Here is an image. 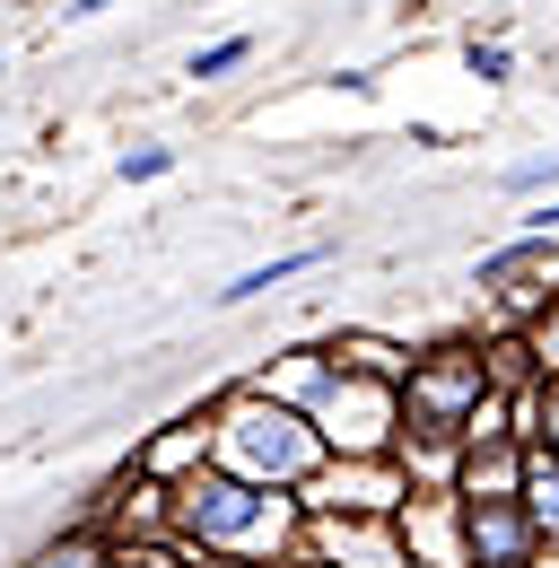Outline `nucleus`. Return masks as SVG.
<instances>
[{
    "instance_id": "obj_1",
    "label": "nucleus",
    "mask_w": 559,
    "mask_h": 568,
    "mask_svg": "<svg viewBox=\"0 0 559 568\" xmlns=\"http://www.w3.org/2000/svg\"><path fill=\"white\" fill-rule=\"evenodd\" d=\"M297 490H254L236 473H193L175 481V542L202 560H297Z\"/></svg>"
},
{
    "instance_id": "obj_2",
    "label": "nucleus",
    "mask_w": 559,
    "mask_h": 568,
    "mask_svg": "<svg viewBox=\"0 0 559 568\" xmlns=\"http://www.w3.org/2000/svg\"><path fill=\"white\" fill-rule=\"evenodd\" d=\"M210 464L254 481V490H297L324 464V437H315L306 412H288V403L254 394V385H227L210 403Z\"/></svg>"
},
{
    "instance_id": "obj_3",
    "label": "nucleus",
    "mask_w": 559,
    "mask_h": 568,
    "mask_svg": "<svg viewBox=\"0 0 559 568\" xmlns=\"http://www.w3.org/2000/svg\"><path fill=\"white\" fill-rule=\"evenodd\" d=\"M411 498V481L394 473V455H324L306 481H297V507L306 516H342V525H376L385 534V516Z\"/></svg>"
},
{
    "instance_id": "obj_4",
    "label": "nucleus",
    "mask_w": 559,
    "mask_h": 568,
    "mask_svg": "<svg viewBox=\"0 0 559 568\" xmlns=\"http://www.w3.org/2000/svg\"><path fill=\"white\" fill-rule=\"evenodd\" d=\"M481 342L472 333H446V342H419L411 376H403V420H437V428H464V412L481 403Z\"/></svg>"
},
{
    "instance_id": "obj_5",
    "label": "nucleus",
    "mask_w": 559,
    "mask_h": 568,
    "mask_svg": "<svg viewBox=\"0 0 559 568\" xmlns=\"http://www.w3.org/2000/svg\"><path fill=\"white\" fill-rule=\"evenodd\" d=\"M306 420L324 437V455H385L394 428H403V385H367V376L333 367V385H324V403Z\"/></svg>"
},
{
    "instance_id": "obj_6",
    "label": "nucleus",
    "mask_w": 559,
    "mask_h": 568,
    "mask_svg": "<svg viewBox=\"0 0 559 568\" xmlns=\"http://www.w3.org/2000/svg\"><path fill=\"white\" fill-rule=\"evenodd\" d=\"M79 525H96L114 551H166V542H175V490L140 481L132 464H123L105 490L88 498V516H79Z\"/></svg>"
},
{
    "instance_id": "obj_7",
    "label": "nucleus",
    "mask_w": 559,
    "mask_h": 568,
    "mask_svg": "<svg viewBox=\"0 0 559 568\" xmlns=\"http://www.w3.org/2000/svg\"><path fill=\"white\" fill-rule=\"evenodd\" d=\"M385 542L411 568H472V551H464V498L455 490H411L385 516Z\"/></svg>"
},
{
    "instance_id": "obj_8",
    "label": "nucleus",
    "mask_w": 559,
    "mask_h": 568,
    "mask_svg": "<svg viewBox=\"0 0 559 568\" xmlns=\"http://www.w3.org/2000/svg\"><path fill=\"white\" fill-rule=\"evenodd\" d=\"M132 473H140V481H157V490H175V481L210 473V403H202V412H175V420L149 428V437L132 446Z\"/></svg>"
},
{
    "instance_id": "obj_9",
    "label": "nucleus",
    "mask_w": 559,
    "mask_h": 568,
    "mask_svg": "<svg viewBox=\"0 0 559 568\" xmlns=\"http://www.w3.org/2000/svg\"><path fill=\"white\" fill-rule=\"evenodd\" d=\"M464 551H472V568H533L542 542L516 498H464Z\"/></svg>"
},
{
    "instance_id": "obj_10",
    "label": "nucleus",
    "mask_w": 559,
    "mask_h": 568,
    "mask_svg": "<svg viewBox=\"0 0 559 568\" xmlns=\"http://www.w3.org/2000/svg\"><path fill=\"white\" fill-rule=\"evenodd\" d=\"M245 385H254V394H272V403H288V412H315V403H324V385H333V351H324V342H288V351H272Z\"/></svg>"
},
{
    "instance_id": "obj_11",
    "label": "nucleus",
    "mask_w": 559,
    "mask_h": 568,
    "mask_svg": "<svg viewBox=\"0 0 559 568\" xmlns=\"http://www.w3.org/2000/svg\"><path fill=\"white\" fill-rule=\"evenodd\" d=\"M385 455H394V473H403L411 490H455V455H464V437L437 428V420H403Z\"/></svg>"
},
{
    "instance_id": "obj_12",
    "label": "nucleus",
    "mask_w": 559,
    "mask_h": 568,
    "mask_svg": "<svg viewBox=\"0 0 559 568\" xmlns=\"http://www.w3.org/2000/svg\"><path fill=\"white\" fill-rule=\"evenodd\" d=\"M516 481H525V446L516 437H464L455 498H516Z\"/></svg>"
},
{
    "instance_id": "obj_13",
    "label": "nucleus",
    "mask_w": 559,
    "mask_h": 568,
    "mask_svg": "<svg viewBox=\"0 0 559 568\" xmlns=\"http://www.w3.org/2000/svg\"><path fill=\"white\" fill-rule=\"evenodd\" d=\"M324 351H333L342 376H367V385H403V376H411V342H394V333H376V324H342Z\"/></svg>"
},
{
    "instance_id": "obj_14",
    "label": "nucleus",
    "mask_w": 559,
    "mask_h": 568,
    "mask_svg": "<svg viewBox=\"0 0 559 568\" xmlns=\"http://www.w3.org/2000/svg\"><path fill=\"white\" fill-rule=\"evenodd\" d=\"M324 263H333V245H324V236H315V245H288V254H272V263L236 272L227 288H210V306H218V315H236V306H254V297H272V288L306 281V272H324Z\"/></svg>"
},
{
    "instance_id": "obj_15",
    "label": "nucleus",
    "mask_w": 559,
    "mask_h": 568,
    "mask_svg": "<svg viewBox=\"0 0 559 568\" xmlns=\"http://www.w3.org/2000/svg\"><path fill=\"white\" fill-rule=\"evenodd\" d=\"M516 507H525L533 542H559V455H551V446H525V481H516Z\"/></svg>"
},
{
    "instance_id": "obj_16",
    "label": "nucleus",
    "mask_w": 559,
    "mask_h": 568,
    "mask_svg": "<svg viewBox=\"0 0 559 568\" xmlns=\"http://www.w3.org/2000/svg\"><path fill=\"white\" fill-rule=\"evenodd\" d=\"M472 342H481V385H489V394H525V385H542L525 333H472Z\"/></svg>"
},
{
    "instance_id": "obj_17",
    "label": "nucleus",
    "mask_w": 559,
    "mask_h": 568,
    "mask_svg": "<svg viewBox=\"0 0 559 568\" xmlns=\"http://www.w3.org/2000/svg\"><path fill=\"white\" fill-rule=\"evenodd\" d=\"M105 560H114V542H105L96 525H62L53 542L27 551V568H105Z\"/></svg>"
},
{
    "instance_id": "obj_18",
    "label": "nucleus",
    "mask_w": 559,
    "mask_h": 568,
    "mask_svg": "<svg viewBox=\"0 0 559 568\" xmlns=\"http://www.w3.org/2000/svg\"><path fill=\"white\" fill-rule=\"evenodd\" d=\"M464 71L481 79V88H507V79H516V53H507V36H481V27H472V36H464Z\"/></svg>"
},
{
    "instance_id": "obj_19",
    "label": "nucleus",
    "mask_w": 559,
    "mask_h": 568,
    "mask_svg": "<svg viewBox=\"0 0 559 568\" xmlns=\"http://www.w3.org/2000/svg\"><path fill=\"white\" fill-rule=\"evenodd\" d=\"M498 193H507V202H551V193H559V149H551V158L507 166V175H498Z\"/></svg>"
},
{
    "instance_id": "obj_20",
    "label": "nucleus",
    "mask_w": 559,
    "mask_h": 568,
    "mask_svg": "<svg viewBox=\"0 0 559 568\" xmlns=\"http://www.w3.org/2000/svg\"><path fill=\"white\" fill-rule=\"evenodd\" d=\"M254 62V36H218V44H202L193 62H184V79H236Z\"/></svg>"
},
{
    "instance_id": "obj_21",
    "label": "nucleus",
    "mask_w": 559,
    "mask_h": 568,
    "mask_svg": "<svg viewBox=\"0 0 559 568\" xmlns=\"http://www.w3.org/2000/svg\"><path fill=\"white\" fill-rule=\"evenodd\" d=\"M157 175H175V149L166 141H132L114 158V184H157Z\"/></svg>"
},
{
    "instance_id": "obj_22",
    "label": "nucleus",
    "mask_w": 559,
    "mask_h": 568,
    "mask_svg": "<svg viewBox=\"0 0 559 568\" xmlns=\"http://www.w3.org/2000/svg\"><path fill=\"white\" fill-rule=\"evenodd\" d=\"M525 351H533V367H542V385H551V376H559V297L542 306V315H533V324H525Z\"/></svg>"
},
{
    "instance_id": "obj_23",
    "label": "nucleus",
    "mask_w": 559,
    "mask_h": 568,
    "mask_svg": "<svg viewBox=\"0 0 559 568\" xmlns=\"http://www.w3.org/2000/svg\"><path fill=\"white\" fill-rule=\"evenodd\" d=\"M525 236H559V193H551V202H533V211H525Z\"/></svg>"
},
{
    "instance_id": "obj_24",
    "label": "nucleus",
    "mask_w": 559,
    "mask_h": 568,
    "mask_svg": "<svg viewBox=\"0 0 559 568\" xmlns=\"http://www.w3.org/2000/svg\"><path fill=\"white\" fill-rule=\"evenodd\" d=\"M542 446H551V455H559V376H551V385H542Z\"/></svg>"
},
{
    "instance_id": "obj_25",
    "label": "nucleus",
    "mask_w": 559,
    "mask_h": 568,
    "mask_svg": "<svg viewBox=\"0 0 559 568\" xmlns=\"http://www.w3.org/2000/svg\"><path fill=\"white\" fill-rule=\"evenodd\" d=\"M105 9H114V0H62V18H70V27H88V18H105Z\"/></svg>"
},
{
    "instance_id": "obj_26",
    "label": "nucleus",
    "mask_w": 559,
    "mask_h": 568,
    "mask_svg": "<svg viewBox=\"0 0 559 568\" xmlns=\"http://www.w3.org/2000/svg\"><path fill=\"white\" fill-rule=\"evenodd\" d=\"M105 568H166V551H114Z\"/></svg>"
},
{
    "instance_id": "obj_27",
    "label": "nucleus",
    "mask_w": 559,
    "mask_h": 568,
    "mask_svg": "<svg viewBox=\"0 0 559 568\" xmlns=\"http://www.w3.org/2000/svg\"><path fill=\"white\" fill-rule=\"evenodd\" d=\"M166 568H218V560H202V551H184V542H166Z\"/></svg>"
},
{
    "instance_id": "obj_28",
    "label": "nucleus",
    "mask_w": 559,
    "mask_h": 568,
    "mask_svg": "<svg viewBox=\"0 0 559 568\" xmlns=\"http://www.w3.org/2000/svg\"><path fill=\"white\" fill-rule=\"evenodd\" d=\"M218 568H306V560H218Z\"/></svg>"
},
{
    "instance_id": "obj_29",
    "label": "nucleus",
    "mask_w": 559,
    "mask_h": 568,
    "mask_svg": "<svg viewBox=\"0 0 559 568\" xmlns=\"http://www.w3.org/2000/svg\"><path fill=\"white\" fill-rule=\"evenodd\" d=\"M533 568H559V542H542V551H533Z\"/></svg>"
}]
</instances>
